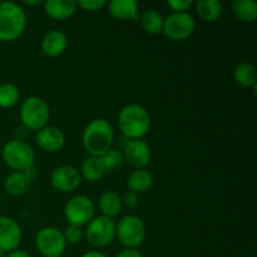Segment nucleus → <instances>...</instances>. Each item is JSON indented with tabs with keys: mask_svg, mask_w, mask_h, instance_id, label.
I'll return each mask as SVG.
<instances>
[{
	"mask_svg": "<svg viewBox=\"0 0 257 257\" xmlns=\"http://www.w3.org/2000/svg\"><path fill=\"white\" fill-rule=\"evenodd\" d=\"M2 157L5 165L14 172H28L34 168L35 153L25 141L10 140L3 146Z\"/></svg>",
	"mask_w": 257,
	"mask_h": 257,
	"instance_id": "4",
	"label": "nucleus"
},
{
	"mask_svg": "<svg viewBox=\"0 0 257 257\" xmlns=\"http://www.w3.org/2000/svg\"><path fill=\"white\" fill-rule=\"evenodd\" d=\"M140 23L142 29L146 33L152 35L161 34L163 30V23H165V18L162 17L160 12L155 9L146 10L142 15L140 17Z\"/></svg>",
	"mask_w": 257,
	"mask_h": 257,
	"instance_id": "22",
	"label": "nucleus"
},
{
	"mask_svg": "<svg viewBox=\"0 0 257 257\" xmlns=\"http://www.w3.org/2000/svg\"><path fill=\"white\" fill-rule=\"evenodd\" d=\"M22 241V228L17 221L0 216V251L9 253L18 250Z\"/></svg>",
	"mask_w": 257,
	"mask_h": 257,
	"instance_id": "13",
	"label": "nucleus"
},
{
	"mask_svg": "<svg viewBox=\"0 0 257 257\" xmlns=\"http://www.w3.org/2000/svg\"><path fill=\"white\" fill-rule=\"evenodd\" d=\"M82 257H108V256L104 255L103 252H99V251H90V252L84 253Z\"/></svg>",
	"mask_w": 257,
	"mask_h": 257,
	"instance_id": "34",
	"label": "nucleus"
},
{
	"mask_svg": "<svg viewBox=\"0 0 257 257\" xmlns=\"http://www.w3.org/2000/svg\"><path fill=\"white\" fill-rule=\"evenodd\" d=\"M64 216L70 226H87L94 218V203L84 195L74 196L65 205Z\"/></svg>",
	"mask_w": 257,
	"mask_h": 257,
	"instance_id": "8",
	"label": "nucleus"
},
{
	"mask_svg": "<svg viewBox=\"0 0 257 257\" xmlns=\"http://www.w3.org/2000/svg\"><path fill=\"white\" fill-rule=\"evenodd\" d=\"M82 182L80 171L70 165H63L53 170L50 175V183L59 192H73Z\"/></svg>",
	"mask_w": 257,
	"mask_h": 257,
	"instance_id": "11",
	"label": "nucleus"
},
{
	"mask_svg": "<svg viewBox=\"0 0 257 257\" xmlns=\"http://www.w3.org/2000/svg\"><path fill=\"white\" fill-rule=\"evenodd\" d=\"M118 124L123 135L130 140H142L151 128V117L145 107L128 104L122 108L118 115Z\"/></svg>",
	"mask_w": 257,
	"mask_h": 257,
	"instance_id": "2",
	"label": "nucleus"
},
{
	"mask_svg": "<svg viewBox=\"0 0 257 257\" xmlns=\"http://www.w3.org/2000/svg\"><path fill=\"white\" fill-rule=\"evenodd\" d=\"M105 171L103 168L102 162H100L99 157H93L89 156L85 158L84 162L82 163V170H80V175L84 177L85 180L89 182H97L100 178L104 176Z\"/></svg>",
	"mask_w": 257,
	"mask_h": 257,
	"instance_id": "25",
	"label": "nucleus"
},
{
	"mask_svg": "<svg viewBox=\"0 0 257 257\" xmlns=\"http://www.w3.org/2000/svg\"><path fill=\"white\" fill-rule=\"evenodd\" d=\"M99 210L102 216L113 218L118 216L122 211V198L114 191H107L99 198Z\"/></svg>",
	"mask_w": 257,
	"mask_h": 257,
	"instance_id": "19",
	"label": "nucleus"
},
{
	"mask_svg": "<svg viewBox=\"0 0 257 257\" xmlns=\"http://www.w3.org/2000/svg\"><path fill=\"white\" fill-rule=\"evenodd\" d=\"M153 185V176L150 171H147L146 168L142 170H135L130 175L127 180V186L130 188V191L135 193H142L146 192L151 188V186Z\"/></svg>",
	"mask_w": 257,
	"mask_h": 257,
	"instance_id": "20",
	"label": "nucleus"
},
{
	"mask_svg": "<svg viewBox=\"0 0 257 257\" xmlns=\"http://www.w3.org/2000/svg\"><path fill=\"white\" fill-rule=\"evenodd\" d=\"M114 141V130L108 120L97 118L84 128L82 142L85 151L93 157H100L109 151Z\"/></svg>",
	"mask_w": 257,
	"mask_h": 257,
	"instance_id": "1",
	"label": "nucleus"
},
{
	"mask_svg": "<svg viewBox=\"0 0 257 257\" xmlns=\"http://www.w3.org/2000/svg\"><path fill=\"white\" fill-rule=\"evenodd\" d=\"M115 257H143L140 251L135 250V248H125V250L120 251Z\"/></svg>",
	"mask_w": 257,
	"mask_h": 257,
	"instance_id": "32",
	"label": "nucleus"
},
{
	"mask_svg": "<svg viewBox=\"0 0 257 257\" xmlns=\"http://www.w3.org/2000/svg\"><path fill=\"white\" fill-rule=\"evenodd\" d=\"M196 29V20L190 13H172L163 23L162 33L170 39L181 42L193 34Z\"/></svg>",
	"mask_w": 257,
	"mask_h": 257,
	"instance_id": "9",
	"label": "nucleus"
},
{
	"mask_svg": "<svg viewBox=\"0 0 257 257\" xmlns=\"http://www.w3.org/2000/svg\"><path fill=\"white\" fill-rule=\"evenodd\" d=\"M27 27V14L19 4L13 2L0 3V42L17 40Z\"/></svg>",
	"mask_w": 257,
	"mask_h": 257,
	"instance_id": "3",
	"label": "nucleus"
},
{
	"mask_svg": "<svg viewBox=\"0 0 257 257\" xmlns=\"http://www.w3.org/2000/svg\"><path fill=\"white\" fill-rule=\"evenodd\" d=\"M105 4H107L105 0H78L77 2V7H80L88 12H98L104 8Z\"/></svg>",
	"mask_w": 257,
	"mask_h": 257,
	"instance_id": "29",
	"label": "nucleus"
},
{
	"mask_svg": "<svg viewBox=\"0 0 257 257\" xmlns=\"http://www.w3.org/2000/svg\"><path fill=\"white\" fill-rule=\"evenodd\" d=\"M109 13L117 20H135L140 19L138 14V4L135 0H112L108 4Z\"/></svg>",
	"mask_w": 257,
	"mask_h": 257,
	"instance_id": "18",
	"label": "nucleus"
},
{
	"mask_svg": "<svg viewBox=\"0 0 257 257\" xmlns=\"http://www.w3.org/2000/svg\"><path fill=\"white\" fill-rule=\"evenodd\" d=\"M64 235L65 241L67 243H72V245H75V243H79L83 238V231L82 227H77V226H70L67 227L65 232L63 233Z\"/></svg>",
	"mask_w": 257,
	"mask_h": 257,
	"instance_id": "28",
	"label": "nucleus"
},
{
	"mask_svg": "<svg viewBox=\"0 0 257 257\" xmlns=\"http://www.w3.org/2000/svg\"><path fill=\"white\" fill-rule=\"evenodd\" d=\"M0 257H7V253L3 252V251H0Z\"/></svg>",
	"mask_w": 257,
	"mask_h": 257,
	"instance_id": "36",
	"label": "nucleus"
},
{
	"mask_svg": "<svg viewBox=\"0 0 257 257\" xmlns=\"http://www.w3.org/2000/svg\"><path fill=\"white\" fill-rule=\"evenodd\" d=\"M35 168H32L28 172H13L5 178L4 190L10 196H22L29 191L34 180Z\"/></svg>",
	"mask_w": 257,
	"mask_h": 257,
	"instance_id": "15",
	"label": "nucleus"
},
{
	"mask_svg": "<svg viewBox=\"0 0 257 257\" xmlns=\"http://www.w3.org/2000/svg\"><path fill=\"white\" fill-rule=\"evenodd\" d=\"M35 142L45 152L54 153L64 147L65 135L60 128L53 127V125H45L44 128L37 132Z\"/></svg>",
	"mask_w": 257,
	"mask_h": 257,
	"instance_id": "14",
	"label": "nucleus"
},
{
	"mask_svg": "<svg viewBox=\"0 0 257 257\" xmlns=\"http://www.w3.org/2000/svg\"><path fill=\"white\" fill-rule=\"evenodd\" d=\"M99 158L105 173L110 172V171L118 170V168L122 167L123 163H124L123 153L120 152V151L114 150V148H110L109 151H107V152H105L104 155L100 156Z\"/></svg>",
	"mask_w": 257,
	"mask_h": 257,
	"instance_id": "27",
	"label": "nucleus"
},
{
	"mask_svg": "<svg viewBox=\"0 0 257 257\" xmlns=\"http://www.w3.org/2000/svg\"><path fill=\"white\" fill-rule=\"evenodd\" d=\"M19 100V89L13 83H2L0 84V108L14 107Z\"/></svg>",
	"mask_w": 257,
	"mask_h": 257,
	"instance_id": "26",
	"label": "nucleus"
},
{
	"mask_svg": "<svg viewBox=\"0 0 257 257\" xmlns=\"http://www.w3.org/2000/svg\"><path fill=\"white\" fill-rule=\"evenodd\" d=\"M7 257H32V256H30L29 253L25 252V251L14 250V251H12V252L8 253Z\"/></svg>",
	"mask_w": 257,
	"mask_h": 257,
	"instance_id": "33",
	"label": "nucleus"
},
{
	"mask_svg": "<svg viewBox=\"0 0 257 257\" xmlns=\"http://www.w3.org/2000/svg\"><path fill=\"white\" fill-rule=\"evenodd\" d=\"M44 12L54 20L69 19L77 12V2L74 0H48L44 3Z\"/></svg>",
	"mask_w": 257,
	"mask_h": 257,
	"instance_id": "17",
	"label": "nucleus"
},
{
	"mask_svg": "<svg viewBox=\"0 0 257 257\" xmlns=\"http://www.w3.org/2000/svg\"><path fill=\"white\" fill-rule=\"evenodd\" d=\"M167 5L173 10V13H186L193 5L192 0H168Z\"/></svg>",
	"mask_w": 257,
	"mask_h": 257,
	"instance_id": "30",
	"label": "nucleus"
},
{
	"mask_svg": "<svg viewBox=\"0 0 257 257\" xmlns=\"http://www.w3.org/2000/svg\"><path fill=\"white\" fill-rule=\"evenodd\" d=\"M19 114L22 124L25 130L38 132L49 122L50 110L44 99L33 95L22 103Z\"/></svg>",
	"mask_w": 257,
	"mask_h": 257,
	"instance_id": "5",
	"label": "nucleus"
},
{
	"mask_svg": "<svg viewBox=\"0 0 257 257\" xmlns=\"http://www.w3.org/2000/svg\"><path fill=\"white\" fill-rule=\"evenodd\" d=\"M122 153L124 161H127L136 170H142L147 167L152 157L150 146L143 140H130L125 143Z\"/></svg>",
	"mask_w": 257,
	"mask_h": 257,
	"instance_id": "12",
	"label": "nucleus"
},
{
	"mask_svg": "<svg viewBox=\"0 0 257 257\" xmlns=\"http://www.w3.org/2000/svg\"><path fill=\"white\" fill-rule=\"evenodd\" d=\"M236 83L243 88L256 87V68L252 63L241 62L233 70Z\"/></svg>",
	"mask_w": 257,
	"mask_h": 257,
	"instance_id": "23",
	"label": "nucleus"
},
{
	"mask_svg": "<svg viewBox=\"0 0 257 257\" xmlns=\"http://www.w3.org/2000/svg\"><path fill=\"white\" fill-rule=\"evenodd\" d=\"M222 3L220 0H198L196 3V12L198 17L207 23H213L222 14Z\"/></svg>",
	"mask_w": 257,
	"mask_h": 257,
	"instance_id": "21",
	"label": "nucleus"
},
{
	"mask_svg": "<svg viewBox=\"0 0 257 257\" xmlns=\"http://www.w3.org/2000/svg\"><path fill=\"white\" fill-rule=\"evenodd\" d=\"M124 205L127 206V207L130 208H133L136 207V206L138 205V196L137 193L132 192V191H130V192H127L124 195Z\"/></svg>",
	"mask_w": 257,
	"mask_h": 257,
	"instance_id": "31",
	"label": "nucleus"
},
{
	"mask_svg": "<svg viewBox=\"0 0 257 257\" xmlns=\"http://www.w3.org/2000/svg\"><path fill=\"white\" fill-rule=\"evenodd\" d=\"M35 246L44 257H60L67 248V241L59 228L44 227L38 231Z\"/></svg>",
	"mask_w": 257,
	"mask_h": 257,
	"instance_id": "10",
	"label": "nucleus"
},
{
	"mask_svg": "<svg viewBox=\"0 0 257 257\" xmlns=\"http://www.w3.org/2000/svg\"><path fill=\"white\" fill-rule=\"evenodd\" d=\"M85 238L95 248L109 246L115 238V223L112 218L98 216L87 225Z\"/></svg>",
	"mask_w": 257,
	"mask_h": 257,
	"instance_id": "7",
	"label": "nucleus"
},
{
	"mask_svg": "<svg viewBox=\"0 0 257 257\" xmlns=\"http://www.w3.org/2000/svg\"><path fill=\"white\" fill-rule=\"evenodd\" d=\"M232 12L242 23H253L257 19V3L255 0H235Z\"/></svg>",
	"mask_w": 257,
	"mask_h": 257,
	"instance_id": "24",
	"label": "nucleus"
},
{
	"mask_svg": "<svg viewBox=\"0 0 257 257\" xmlns=\"http://www.w3.org/2000/svg\"><path fill=\"white\" fill-rule=\"evenodd\" d=\"M25 4L27 5H38V4H42V2L40 0H34V2H29V0H25Z\"/></svg>",
	"mask_w": 257,
	"mask_h": 257,
	"instance_id": "35",
	"label": "nucleus"
},
{
	"mask_svg": "<svg viewBox=\"0 0 257 257\" xmlns=\"http://www.w3.org/2000/svg\"><path fill=\"white\" fill-rule=\"evenodd\" d=\"M146 236V226L140 217L135 215L124 216L115 225V237L125 248H137L142 245Z\"/></svg>",
	"mask_w": 257,
	"mask_h": 257,
	"instance_id": "6",
	"label": "nucleus"
},
{
	"mask_svg": "<svg viewBox=\"0 0 257 257\" xmlns=\"http://www.w3.org/2000/svg\"><path fill=\"white\" fill-rule=\"evenodd\" d=\"M68 47V38L60 30H50L47 34L43 37L42 48L43 54H45L47 57H59L60 54L65 52Z\"/></svg>",
	"mask_w": 257,
	"mask_h": 257,
	"instance_id": "16",
	"label": "nucleus"
}]
</instances>
